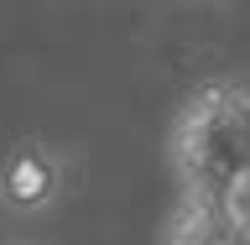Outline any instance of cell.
Segmentation results:
<instances>
[{
    "mask_svg": "<svg viewBox=\"0 0 250 245\" xmlns=\"http://www.w3.org/2000/svg\"><path fill=\"white\" fill-rule=\"evenodd\" d=\"M167 162L183 199L245 203L250 193V89L234 78H208L183 99L167 136Z\"/></svg>",
    "mask_w": 250,
    "mask_h": 245,
    "instance_id": "1",
    "label": "cell"
},
{
    "mask_svg": "<svg viewBox=\"0 0 250 245\" xmlns=\"http://www.w3.org/2000/svg\"><path fill=\"white\" fill-rule=\"evenodd\" d=\"M62 156L47 141H16L0 156V203L11 214H47L62 199Z\"/></svg>",
    "mask_w": 250,
    "mask_h": 245,
    "instance_id": "2",
    "label": "cell"
},
{
    "mask_svg": "<svg viewBox=\"0 0 250 245\" xmlns=\"http://www.w3.org/2000/svg\"><path fill=\"white\" fill-rule=\"evenodd\" d=\"M162 245H250V209L177 199V209L167 214V230H162Z\"/></svg>",
    "mask_w": 250,
    "mask_h": 245,
    "instance_id": "3",
    "label": "cell"
}]
</instances>
